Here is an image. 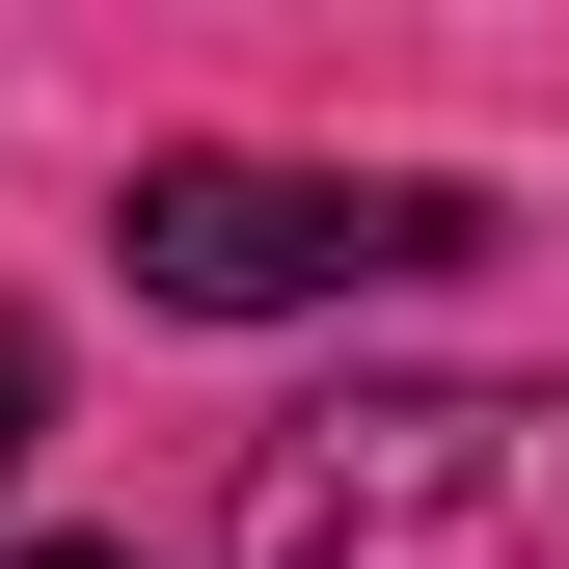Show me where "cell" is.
Wrapping results in <instances>:
<instances>
[{
  "instance_id": "cell-3",
  "label": "cell",
  "mask_w": 569,
  "mask_h": 569,
  "mask_svg": "<svg viewBox=\"0 0 569 569\" xmlns=\"http://www.w3.org/2000/svg\"><path fill=\"white\" fill-rule=\"evenodd\" d=\"M28 435H54V352H28V326H0V461H28Z\"/></svg>"
},
{
  "instance_id": "cell-4",
  "label": "cell",
  "mask_w": 569,
  "mask_h": 569,
  "mask_svg": "<svg viewBox=\"0 0 569 569\" xmlns=\"http://www.w3.org/2000/svg\"><path fill=\"white\" fill-rule=\"evenodd\" d=\"M28 569H136V542H28Z\"/></svg>"
},
{
  "instance_id": "cell-2",
  "label": "cell",
  "mask_w": 569,
  "mask_h": 569,
  "mask_svg": "<svg viewBox=\"0 0 569 569\" xmlns=\"http://www.w3.org/2000/svg\"><path fill=\"white\" fill-rule=\"evenodd\" d=\"M461 244H488V190H380V163H136L109 190V271L163 326H299L352 271H461Z\"/></svg>"
},
{
  "instance_id": "cell-1",
  "label": "cell",
  "mask_w": 569,
  "mask_h": 569,
  "mask_svg": "<svg viewBox=\"0 0 569 569\" xmlns=\"http://www.w3.org/2000/svg\"><path fill=\"white\" fill-rule=\"evenodd\" d=\"M218 569H569V380H352L271 407Z\"/></svg>"
}]
</instances>
